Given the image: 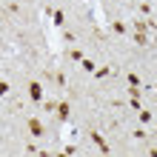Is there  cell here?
<instances>
[]
</instances>
